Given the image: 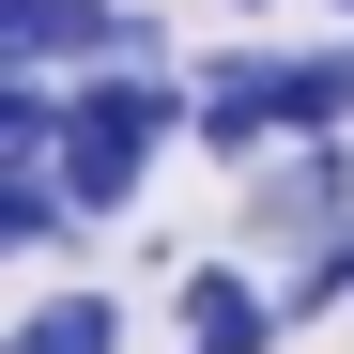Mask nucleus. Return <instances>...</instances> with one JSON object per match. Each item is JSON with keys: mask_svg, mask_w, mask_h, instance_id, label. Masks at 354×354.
Listing matches in <instances>:
<instances>
[{"mask_svg": "<svg viewBox=\"0 0 354 354\" xmlns=\"http://www.w3.org/2000/svg\"><path fill=\"white\" fill-rule=\"evenodd\" d=\"M169 139H185V77H169V62H93V77H62V154H46V169H62L77 231L124 216Z\"/></svg>", "mask_w": 354, "mask_h": 354, "instance_id": "obj_1", "label": "nucleus"}, {"mask_svg": "<svg viewBox=\"0 0 354 354\" xmlns=\"http://www.w3.org/2000/svg\"><path fill=\"white\" fill-rule=\"evenodd\" d=\"M339 16H354V0H339Z\"/></svg>", "mask_w": 354, "mask_h": 354, "instance_id": "obj_8", "label": "nucleus"}, {"mask_svg": "<svg viewBox=\"0 0 354 354\" xmlns=\"http://www.w3.org/2000/svg\"><path fill=\"white\" fill-rule=\"evenodd\" d=\"M292 308L247 277V262H185V354H277Z\"/></svg>", "mask_w": 354, "mask_h": 354, "instance_id": "obj_4", "label": "nucleus"}, {"mask_svg": "<svg viewBox=\"0 0 354 354\" xmlns=\"http://www.w3.org/2000/svg\"><path fill=\"white\" fill-rule=\"evenodd\" d=\"M46 154H62V77L0 62V169H46Z\"/></svg>", "mask_w": 354, "mask_h": 354, "instance_id": "obj_5", "label": "nucleus"}, {"mask_svg": "<svg viewBox=\"0 0 354 354\" xmlns=\"http://www.w3.org/2000/svg\"><path fill=\"white\" fill-rule=\"evenodd\" d=\"M0 354H124V308H108V292H46Z\"/></svg>", "mask_w": 354, "mask_h": 354, "instance_id": "obj_6", "label": "nucleus"}, {"mask_svg": "<svg viewBox=\"0 0 354 354\" xmlns=\"http://www.w3.org/2000/svg\"><path fill=\"white\" fill-rule=\"evenodd\" d=\"M247 216H231V247H339L354 231V139H277L231 169Z\"/></svg>", "mask_w": 354, "mask_h": 354, "instance_id": "obj_2", "label": "nucleus"}, {"mask_svg": "<svg viewBox=\"0 0 354 354\" xmlns=\"http://www.w3.org/2000/svg\"><path fill=\"white\" fill-rule=\"evenodd\" d=\"M185 139H201L216 169L277 154V139H292V62H277V46H231V62H201V77H185Z\"/></svg>", "mask_w": 354, "mask_h": 354, "instance_id": "obj_3", "label": "nucleus"}, {"mask_svg": "<svg viewBox=\"0 0 354 354\" xmlns=\"http://www.w3.org/2000/svg\"><path fill=\"white\" fill-rule=\"evenodd\" d=\"M62 231H77L62 169H0V262H16V247H62Z\"/></svg>", "mask_w": 354, "mask_h": 354, "instance_id": "obj_7", "label": "nucleus"}]
</instances>
